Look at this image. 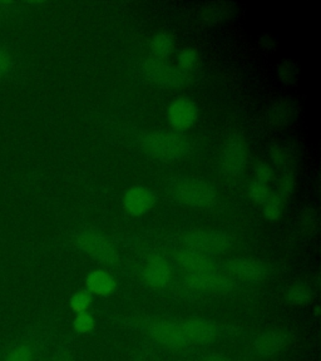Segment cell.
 Returning <instances> with one entry per match:
<instances>
[{
  "instance_id": "2e32d148",
  "label": "cell",
  "mask_w": 321,
  "mask_h": 361,
  "mask_svg": "<svg viewBox=\"0 0 321 361\" xmlns=\"http://www.w3.org/2000/svg\"><path fill=\"white\" fill-rule=\"evenodd\" d=\"M289 343V336L282 331H266L254 340L255 353L260 356L275 355Z\"/></svg>"
},
{
  "instance_id": "3957f363",
  "label": "cell",
  "mask_w": 321,
  "mask_h": 361,
  "mask_svg": "<svg viewBox=\"0 0 321 361\" xmlns=\"http://www.w3.org/2000/svg\"><path fill=\"white\" fill-rule=\"evenodd\" d=\"M142 72L147 80L162 88H181L192 82L190 72L156 58H148L145 61Z\"/></svg>"
},
{
  "instance_id": "f1b7e54d",
  "label": "cell",
  "mask_w": 321,
  "mask_h": 361,
  "mask_svg": "<svg viewBox=\"0 0 321 361\" xmlns=\"http://www.w3.org/2000/svg\"><path fill=\"white\" fill-rule=\"evenodd\" d=\"M295 185H296V180H295L293 172H291L290 169H286L284 172L281 178H280V182H279V192L277 193L282 198L289 197L295 190Z\"/></svg>"
},
{
  "instance_id": "d4e9b609",
  "label": "cell",
  "mask_w": 321,
  "mask_h": 361,
  "mask_svg": "<svg viewBox=\"0 0 321 361\" xmlns=\"http://www.w3.org/2000/svg\"><path fill=\"white\" fill-rule=\"evenodd\" d=\"M271 191L267 185L260 180H253L248 186V196L256 203H265Z\"/></svg>"
},
{
  "instance_id": "cb8c5ba5",
  "label": "cell",
  "mask_w": 321,
  "mask_h": 361,
  "mask_svg": "<svg viewBox=\"0 0 321 361\" xmlns=\"http://www.w3.org/2000/svg\"><path fill=\"white\" fill-rule=\"evenodd\" d=\"M96 326V320L93 315H90V312H80L75 314L73 320V329L75 333L88 334L93 331V329Z\"/></svg>"
},
{
  "instance_id": "d6986e66",
  "label": "cell",
  "mask_w": 321,
  "mask_h": 361,
  "mask_svg": "<svg viewBox=\"0 0 321 361\" xmlns=\"http://www.w3.org/2000/svg\"><path fill=\"white\" fill-rule=\"evenodd\" d=\"M231 14V6L225 3H214L205 6L201 11L203 22L216 24L226 20Z\"/></svg>"
},
{
  "instance_id": "30bf717a",
  "label": "cell",
  "mask_w": 321,
  "mask_h": 361,
  "mask_svg": "<svg viewBox=\"0 0 321 361\" xmlns=\"http://www.w3.org/2000/svg\"><path fill=\"white\" fill-rule=\"evenodd\" d=\"M142 279L150 288L158 290L167 288L172 281V267L164 257L153 255L147 259L142 271Z\"/></svg>"
},
{
  "instance_id": "ac0fdd59",
  "label": "cell",
  "mask_w": 321,
  "mask_h": 361,
  "mask_svg": "<svg viewBox=\"0 0 321 361\" xmlns=\"http://www.w3.org/2000/svg\"><path fill=\"white\" fill-rule=\"evenodd\" d=\"M150 48L152 51V58L164 61L166 58H169L172 54L174 48H175V42L169 34L158 33L151 40Z\"/></svg>"
},
{
  "instance_id": "f546056e",
  "label": "cell",
  "mask_w": 321,
  "mask_h": 361,
  "mask_svg": "<svg viewBox=\"0 0 321 361\" xmlns=\"http://www.w3.org/2000/svg\"><path fill=\"white\" fill-rule=\"evenodd\" d=\"M272 176H274V172H272L270 164L259 162L255 166V180L267 185L272 180Z\"/></svg>"
},
{
  "instance_id": "ffe728a7",
  "label": "cell",
  "mask_w": 321,
  "mask_h": 361,
  "mask_svg": "<svg viewBox=\"0 0 321 361\" xmlns=\"http://www.w3.org/2000/svg\"><path fill=\"white\" fill-rule=\"evenodd\" d=\"M271 162L280 167V169H288L293 162V152L281 145H274L270 148Z\"/></svg>"
},
{
  "instance_id": "7a4b0ae2",
  "label": "cell",
  "mask_w": 321,
  "mask_h": 361,
  "mask_svg": "<svg viewBox=\"0 0 321 361\" xmlns=\"http://www.w3.org/2000/svg\"><path fill=\"white\" fill-rule=\"evenodd\" d=\"M141 146L150 156L164 162L181 159L191 149V145L186 137L175 130H156L146 133L141 138Z\"/></svg>"
},
{
  "instance_id": "836d02e7",
  "label": "cell",
  "mask_w": 321,
  "mask_h": 361,
  "mask_svg": "<svg viewBox=\"0 0 321 361\" xmlns=\"http://www.w3.org/2000/svg\"><path fill=\"white\" fill-rule=\"evenodd\" d=\"M202 361H231L229 357L219 354H212V355L206 356Z\"/></svg>"
},
{
  "instance_id": "8fae6325",
  "label": "cell",
  "mask_w": 321,
  "mask_h": 361,
  "mask_svg": "<svg viewBox=\"0 0 321 361\" xmlns=\"http://www.w3.org/2000/svg\"><path fill=\"white\" fill-rule=\"evenodd\" d=\"M227 271L232 276L246 282H261L269 275V269L264 262L248 257L230 259Z\"/></svg>"
},
{
  "instance_id": "8992f818",
  "label": "cell",
  "mask_w": 321,
  "mask_h": 361,
  "mask_svg": "<svg viewBox=\"0 0 321 361\" xmlns=\"http://www.w3.org/2000/svg\"><path fill=\"white\" fill-rule=\"evenodd\" d=\"M248 164V147L241 135H232L226 143L221 156V169L227 176L243 173Z\"/></svg>"
},
{
  "instance_id": "6da1fadb",
  "label": "cell",
  "mask_w": 321,
  "mask_h": 361,
  "mask_svg": "<svg viewBox=\"0 0 321 361\" xmlns=\"http://www.w3.org/2000/svg\"><path fill=\"white\" fill-rule=\"evenodd\" d=\"M169 193L176 202L193 209H211L217 201L214 187L193 177H175L169 182Z\"/></svg>"
},
{
  "instance_id": "9c48e42d",
  "label": "cell",
  "mask_w": 321,
  "mask_h": 361,
  "mask_svg": "<svg viewBox=\"0 0 321 361\" xmlns=\"http://www.w3.org/2000/svg\"><path fill=\"white\" fill-rule=\"evenodd\" d=\"M185 285L187 288L200 293L202 291V293H227L235 288V281L231 277L217 274L214 271L196 274V275H187L185 277Z\"/></svg>"
},
{
  "instance_id": "52a82bcc",
  "label": "cell",
  "mask_w": 321,
  "mask_h": 361,
  "mask_svg": "<svg viewBox=\"0 0 321 361\" xmlns=\"http://www.w3.org/2000/svg\"><path fill=\"white\" fill-rule=\"evenodd\" d=\"M198 117V108L196 103L187 98L178 97L174 101L167 109V121L169 126L175 132H185L190 130L193 124L196 123Z\"/></svg>"
},
{
  "instance_id": "ba28073f",
  "label": "cell",
  "mask_w": 321,
  "mask_h": 361,
  "mask_svg": "<svg viewBox=\"0 0 321 361\" xmlns=\"http://www.w3.org/2000/svg\"><path fill=\"white\" fill-rule=\"evenodd\" d=\"M147 331L157 344L169 349H183L190 345L181 329L180 322L169 320L153 322L147 326Z\"/></svg>"
},
{
  "instance_id": "5b68a950",
  "label": "cell",
  "mask_w": 321,
  "mask_h": 361,
  "mask_svg": "<svg viewBox=\"0 0 321 361\" xmlns=\"http://www.w3.org/2000/svg\"><path fill=\"white\" fill-rule=\"evenodd\" d=\"M78 247L90 256L106 265H113L119 261V252L107 237L98 232L85 231L77 237Z\"/></svg>"
},
{
  "instance_id": "277c9868",
  "label": "cell",
  "mask_w": 321,
  "mask_h": 361,
  "mask_svg": "<svg viewBox=\"0 0 321 361\" xmlns=\"http://www.w3.org/2000/svg\"><path fill=\"white\" fill-rule=\"evenodd\" d=\"M183 243L188 250L198 251L205 255L224 254L234 245V240L225 232L214 230H195L183 237Z\"/></svg>"
},
{
  "instance_id": "9a60e30c",
  "label": "cell",
  "mask_w": 321,
  "mask_h": 361,
  "mask_svg": "<svg viewBox=\"0 0 321 361\" xmlns=\"http://www.w3.org/2000/svg\"><path fill=\"white\" fill-rule=\"evenodd\" d=\"M85 288L90 295L106 298L117 290V280L108 271L93 270L85 277Z\"/></svg>"
},
{
  "instance_id": "4dcf8cb0",
  "label": "cell",
  "mask_w": 321,
  "mask_h": 361,
  "mask_svg": "<svg viewBox=\"0 0 321 361\" xmlns=\"http://www.w3.org/2000/svg\"><path fill=\"white\" fill-rule=\"evenodd\" d=\"M301 226L305 231L313 232L317 226V216L314 209H306L301 216Z\"/></svg>"
},
{
  "instance_id": "603a6c76",
  "label": "cell",
  "mask_w": 321,
  "mask_h": 361,
  "mask_svg": "<svg viewBox=\"0 0 321 361\" xmlns=\"http://www.w3.org/2000/svg\"><path fill=\"white\" fill-rule=\"evenodd\" d=\"M286 299L293 305L308 304L311 299L310 288L305 285H293L286 293Z\"/></svg>"
},
{
  "instance_id": "d6a6232c",
  "label": "cell",
  "mask_w": 321,
  "mask_h": 361,
  "mask_svg": "<svg viewBox=\"0 0 321 361\" xmlns=\"http://www.w3.org/2000/svg\"><path fill=\"white\" fill-rule=\"evenodd\" d=\"M261 44H262V47L266 48L267 51H271V49L275 48V40L272 39L270 35H264V37L261 38Z\"/></svg>"
},
{
  "instance_id": "e0dca14e",
  "label": "cell",
  "mask_w": 321,
  "mask_h": 361,
  "mask_svg": "<svg viewBox=\"0 0 321 361\" xmlns=\"http://www.w3.org/2000/svg\"><path fill=\"white\" fill-rule=\"evenodd\" d=\"M298 112L295 103L290 99H281L274 103L267 111V121L275 127H284L293 122Z\"/></svg>"
},
{
  "instance_id": "1f68e13d",
  "label": "cell",
  "mask_w": 321,
  "mask_h": 361,
  "mask_svg": "<svg viewBox=\"0 0 321 361\" xmlns=\"http://www.w3.org/2000/svg\"><path fill=\"white\" fill-rule=\"evenodd\" d=\"M11 66V56L9 51H6L4 48H0V78L4 77Z\"/></svg>"
},
{
  "instance_id": "4fadbf2b",
  "label": "cell",
  "mask_w": 321,
  "mask_h": 361,
  "mask_svg": "<svg viewBox=\"0 0 321 361\" xmlns=\"http://www.w3.org/2000/svg\"><path fill=\"white\" fill-rule=\"evenodd\" d=\"M156 201L157 198L152 190L145 186H133L124 193L123 207L127 214L138 217L148 214Z\"/></svg>"
},
{
  "instance_id": "484cf974",
  "label": "cell",
  "mask_w": 321,
  "mask_h": 361,
  "mask_svg": "<svg viewBox=\"0 0 321 361\" xmlns=\"http://www.w3.org/2000/svg\"><path fill=\"white\" fill-rule=\"evenodd\" d=\"M33 348L29 344H22L11 349L4 361H33Z\"/></svg>"
},
{
  "instance_id": "83f0119b",
  "label": "cell",
  "mask_w": 321,
  "mask_h": 361,
  "mask_svg": "<svg viewBox=\"0 0 321 361\" xmlns=\"http://www.w3.org/2000/svg\"><path fill=\"white\" fill-rule=\"evenodd\" d=\"M198 62V53L193 48H185L178 54V67L186 72H191Z\"/></svg>"
},
{
  "instance_id": "5bb4252c",
  "label": "cell",
  "mask_w": 321,
  "mask_h": 361,
  "mask_svg": "<svg viewBox=\"0 0 321 361\" xmlns=\"http://www.w3.org/2000/svg\"><path fill=\"white\" fill-rule=\"evenodd\" d=\"M176 262L182 270L186 271L187 275L205 274L216 269V264L211 256L188 248L176 254Z\"/></svg>"
},
{
  "instance_id": "4316f807",
  "label": "cell",
  "mask_w": 321,
  "mask_h": 361,
  "mask_svg": "<svg viewBox=\"0 0 321 361\" xmlns=\"http://www.w3.org/2000/svg\"><path fill=\"white\" fill-rule=\"evenodd\" d=\"M298 74H299V72H298L296 64L290 62V61H285L277 68L279 78L281 79L284 83H288V85H291V83L296 82Z\"/></svg>"
},
{
  "instance_id": "7c38bea8",
  "label": "cell",
  "mask_w": 321,
  "mask_h": 361,
  "mask_svg": "<svg viewBox=\"0 0 321 361\" xmlns=\"http://www.w3.org/2000/svg\"><path fill=\"white\" fill-rule=\"evenodd\" d=\"M180 326L188 344H210L220 334L217 325L203 319H187L180 322Z\"/></svg>"
},
{
  "instance_id": "44dd1931",
  "label": "cell",
  "mask_w": 321,
  "mask_h": 361,
  "mask_svg": "<svg viewBox=\"0 0 321 361\" xmlns=\"http://www.w3.org/2000/svg\"><path fill=\"white\" fill-rule=\"evenodd\" d=\"M92 301H93L92 295L87 290H80L72 295V298L69 300V307L75 314L87 312L92 306Z\"/></svg>"
},
{
  "instance_id": "7402d4cb",
  "label": "cell",
  "mask_w": 321,
  "mask_h": 361,
  "mask_svg": "<svg viewBox=\"0 0 321 361\" xmlns=\"http://www.w3.org/2000/svg\"><path fill=\"white\" fill-rule=\"evenodd\" d=\"M282 202L284 198L277 193V192H271L270 196L266 200L265 207H264V214L269 221H275L280 217L281 214Z\"/></svg>"
}]
</instances>
